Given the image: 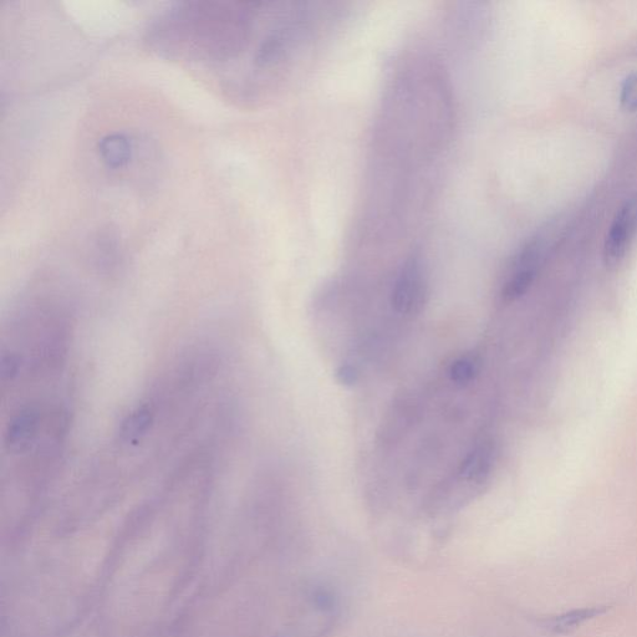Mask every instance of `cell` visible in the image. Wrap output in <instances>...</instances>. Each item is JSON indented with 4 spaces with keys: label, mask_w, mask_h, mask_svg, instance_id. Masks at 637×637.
Wrapping results in <instances>:
<instances>
[{
    "label": "cell",
    "mask_w": 637,
    "mask_h": 637,
    "mask_svg": "<svg viewBox=\"0 0 637 637\" xmlns=\"http://www.w3.org/2000/svg\"><path fill=\"white\" fill-rule=\"evenodd\" d=\"M548 234V232L539 233L524 244L521 251L514 257L502 288L504 302H516L531 289L548 251Z\"/></svg>",
    "instance_id": "cell-1"
},
{
    "label": "cell",
    "mask_w": 637,
    "mask_h": 637,
    "mask_svg": "<svg viewBox=\"0 0 637 637\" xmlns=\"http://www.w3.org/2000/svg\"><path fill=\"white\" fill-rule=\"evenodd\" d=\"M427 280L421 258L412 256L401 267L392 288L391 304L401 315L419 314L424 308Z\"/></svg>",
    "instance_id": "cell-2"
},
{
    "label": "cell",
    "mask_w": 637,
    "mask_h": 637,
    "mask_svg": "<svg viewBox=\"0 0 637 637\" xmlns=\"http://www.w3.org/2000/svg\"><path fill=\"white\" fill-rule=\"evenodd\" d=\"M637 233V192L616 213L604 244L606 266L615 267L623 261Z\"/></svg>",
    "instance_id": "cell-3"
},
{
    "label": "cell",
    "mask_w": 637,
    "mask_h": 637,
    "mask_svg": "<svg viewBox=\"0 0 637 637\" xmlns=\"http://www.w3.org/2000/svg\"><path fill=\"white\" fill-rule=\"evenodd\" d=\"M101 159L111 168L124 167L131 161L132 141L125 134L107 135L99 142Z\"/></svg>",
    "instance_id": "cell-4"
},
{
    "label": "cell",
    "mask_w": 637,
    "mask_h": 637,
    "mask_svg": "<svg viewBox=\"0 0 637 637\" xmlns=\"http://www.w3.org/2000/svg\"><path fill=\"white\" fill-rule=\"evenodd\" d=\"M493 446L484 442L466 457L461 466V475L470 481L482 482L489 476L493 466Z\"/></svg>",
    "instance_id": "cell-5"
},
{
    "label": "cell",
    "mask_w": 637,
    "mask_h": 637,
    "mask_svg": "<svg viewBox=\"0 0 637 637\" xmlns=\"http://www.w3.org/2000/svg\"><path fill=\"white\" fill-rule=\"evenodd\" d=\"M605 611L606 608H603V606L568 611V613L555 616V618L548 620L547 628L553 631L554 634H569L577 630L579 626H582L586 621L603 615Z\"/></svg>",
    "instance_id": "cell-6"
},
{
    "label": "cell",
    "mask_w": 637,
    "mask_h": 637,
    "mask_svg": "<svg viewBox=\"0 0 637 637\" xmlns=\"http://www.w3.org/2000/svg\"><path fill=\"white\" fill-rule=\"evenodd\" d=\"M478 370L479 361L476 356L465 355L453 361L448 374L456 385L466 386L476 379Z\"/></svg>",
    "instance_id": "cell-7"
},
{
    "label": "cell",
    "mask_w": 637,
    "mask_h": 637,
    "mask_svg": "<svg viewBox=\"0 0 637 637\" xmlns=\"http://www.w3.org/2000/svg\"><path fill=\"white\" fill-rule=\"evenodd\" d=\"M620 99L626 110H637V74L630 75L625 80Z\"/></svg>",
    "instance_id": "cell-8"
},
{
    "label": "cell",
    "mask_w": 637,
    "mask_h": 637,
    "mask_svg": "<svg viewBox=\"0 0 637 637\" xmlns=\"http://www.w3.org/2000/svg\"><path fill=\"white\" fill-rule=\"evenodd\" d=\"M336 379H338L341 385L354 386L356 382H358L359 374L353 366L343 365L336 371Z\"/></svg>",
    "instance_id": "cell-9"
},
{
    "label": "cell",
    "mask_w": 637,
    "mask_h": 637,
    "mask_svg": "<svg viewBox=\"0 0 637 637\" xmlns=\"http://www.w3.org/2000/svg\"><path fill=\"white\" fill-rule=\"evenodd\" d=\"M315 601H317V605L321 609H330L334 604L333 596L326 591H319L317 595H315Z\"/></svg>",
    "instance_id": "cell-10"
}]
</instances>
